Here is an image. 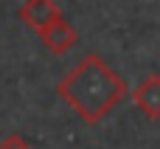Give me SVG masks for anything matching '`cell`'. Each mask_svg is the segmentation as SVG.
Segmentation results:
<instances>
[{
    "label": "cell",
    "mask_w": 160,
    "mask_h": 149,
    "mask_svg": "<svg viewBox=\"0 0 160 149\" xmlns=\"http://www.w3.org/2000/svg\"><path fill=\"white\" fill-rule=\"evenodd\" d=\"M39 39H42V45L51 51V54H65V51H70L73 45H76V28L65 20V17H59V20H53L51 25H45L42 31H39Z\"/></svg>",
    "instance_id": "3957f363"
},
{
    "label": "cell",
    "mask_w": 160,
    "mask_h": 149,
    "mask_svg": "<svg viewBox=\"0 0 160 149\" xmlns=\"http://www.w3.org/2000/svg\"><path fill=\"white\" fill-rule=\"evenodd\" d=\"M59 17H62V8L56 6V0H25L20 6V20L37 34Z\"/></svg>",
    "instance_id": "7a4b0ae2"
},
{
    "label": "cell",
    "mask_w": 160,
    "mask_h": 149,
    "mask_svg": "<svg viewBox=\"0 0 160 149\" xmlns=\"http://www.w3.org/2000/svg\"><path fill=\"white\" fill-rule=\"evenodd\" d=\"M132 101H135V107H138L146 118L158 121L160 118V73H149V76L135 87Z\"/></svg>",
    "instance_id": "277c9868"
},
{
    "label": "cell",
    "mask_w": 160,
    "mask_h": 149,
    "mask_svg": "<svg viewBox=\"0 0 160 149\" xmlns=\"http://www.w3.org/2000/svg\"><path fill=\"white\" fill-rule=\"evenodd\" d=\"M56 93L87 124H98L127 96V85L98 54H87L70 73H65Z\"/></svg>",
    "instance_id": "6da1fadb"
},
{
    "label": "cell",
    "mask_w": 160,
    "mask_h": 149,
    "mask_svg": "<svg viewBox=\"0 0 160 149\" xmlns=\"http://www.w3.org/2000/svg\"><path fill=\"white\" fill-rule=\"evenodd\" d=\"M0 149H31V144H28L22 135L11 132V135H6V138L0 141Z\"/></svg>",
    "instance_id": "5b68a950"
}]
</instances>
